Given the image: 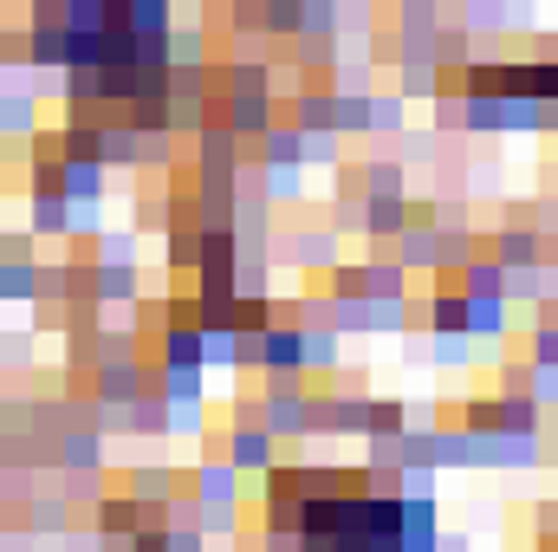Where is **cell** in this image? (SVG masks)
Here are the masks:
<instances>
[{
    "instance_id": "obj_4",
    "label": "cell",
    "mask_w": 558,
    "mask_h": 552,
    "mask_svg": "<svg viewBox=\"0 0 558 552\" xmlns=\"http://www.w3.org/2000/svg\"><path fill=\"white\" fill-rule=\"evenodd\" d=\"M397 261L403 267H441V235L435 228H403L397 235Z\"/></svg>"
},
{
    "instance_id": "obj_14",
    "label": "cell",
    "mask_w": 558,
    "mask_h": 552,
    "mask_svg": "<svg viewBox=\"0 0 558 552\" xmlns=\"http://www.w3.org/2000/svg\"><path fill=\"white\" fill-rule=\"evenodd\" d=\"M435 552H468V540H454V533H441V540H435Z\"/></svg>"
},
{
    "instance_id": "obj_3",
    "label": "cell",
    "mask_w": 558,
    "mask_h": 552,
    "mask_svg": "<svg viewBox=\"0 0 558 552\" xmlns=\"http://www.w3.org/2000/svg\"><path fill=\"white\" fill-rule=\"evenodd\" d=\"M461 26L474 39H494V33H513L507 26V0H461Z\"/></svg>"
},
{
    "instance_id": "obj_9",
    "label": "cell",
    "mask_w": 558,
    "mask_h": 552,
    "mask_svg": "<svg viewBox=\"0 0 558 552\" xmlns=\"http://www.w3.org/2000/svg\"><path fill=\"white\" fill-rule=\"evenodd\" d=\"M0 292H13V299H33V292H39V274H33L26 261H13V267L0 261Z\"/></svg>"
},
{
    "instance_id": "obj_15",
    "label": "cell",
    "mask_w": 558,
    "mask_h": 552,
    "mask_svg": "<svg viewBox=\"0 0 558 552\" xmlns=\"http://www.w3.org/2000/svg\"><path fill=\"white\" fill-rule=\"evenodd\" d=\"M553 292H558V267H553Z\"/></svg>"
},
{
    "instance_id": "obj_10",
    "label": "cell",
    "mask_w": 558,
    "mask_h": 552,
    "mask_svg": "<svg viewBox=\"0 0 558 552\" xmlns=\"http://www.w3.org/2000/svg\"><path fill=\"white\" fill-rule=\"evenodd\" d=\"M131 501H143V507H149V501H169V475H162V468H137Z\"/></svg>"
},
{
    "instance_id": "obj_13",
    "label": "cell",
    "mask_w": 558,
    "mask_h": 552,
    "mask_svg": "<svg viewBox=\"0 0 558 552\" xmlns=\"http://www.w3.org/2000/svg\"><path fill=\"white\" fill-rule=\"evenodd\" d=\"M526 52H533V59H558V33H533V26H526Z\"/></svg>"
},
{
    "instance_id": "obj_7",
    "label": "cell",
    "mask_w": 558,
    "mask_h": 552,
    "mask_svg": "<svg viewBox=\"0 0 558 552\" xmlns=\"http://www.w3.org/2000/svg\"><path fill=\"white\" fill-rule=\"evenodd\" d=\"M403 92H384V98H371V131H384V137H397L403 131Z\"/></svg>"
},
{
    "instance_id": "obj_11",
    "label": "cell",
    "mask_w": 558,
    "mask_h": 552,
    "mask_svg": "<svg viewBox=\"0 0 558 552\" xmlns=\"http://www.w3.org/2000/svg\"><path fill=\"white\" fill-rule=\"evenodd\" d=\"M533 397L546 410H558V364H533Z\"/></svg>"
},
{
    "instance_id": "obj_5",
    "label": "cell",
    "mask_w": 558,
    "mask_h": 552,
    "mask_svg": "<svg viewBox=\"0 0 558 552\" xmlns=\"http://www.w3.org/2000/svg\"><path fill=\"white\" fill-rule=\"evenodd\" d=\"M397 92L403 98H435V59H422V52L397 59Z\"/></svg>"
},
{
    "instance_id": "obj_12",
    "label": "cell",
    "mask_w": 558,
    "mask_h": 552,
    "mask_svg": "<svg viewBox=\"0 0 558 552\" xmlns=\"http://www.w3.org/2000/svg\"><path fill=\"white\" fill-rule=\"evenodd\" d=\"M533 533H558V494H546V501L533 507Z\"/></svg>"
},
{
    "instance_id": "obj_1",
    "label": "cell",
    "mask_w": 558,
    "mask_h": 552,
    "mask_svg": "<svg viewBox=\"0 0 558 552\" xmlns=\"http://www.w3.org/2000/svg\"><path fill=\"white\" fill-rule=\"evenodd\" d=\"M228 461H234L241 475H267L279 461L274 429H267V422H234V429H228Z\"/></svg>"
},
{
    "instance_id": "obj_8",
    "label": "cell",
    "mask_w": 558,
    "mask_h": 552,
    "mask_svg": "<svg viewBox=\"0 0 558 552\" xmlns=\"http://www.w3.org/2000/svg\"><path fill=\"white\" fill-rule=\"evenodd\" d=\"M364 195H410L403 189V163H364Z\"/></svg>"
},
{
    "instance_id": "obj_6",
    "label": "cell",
    "mask_w": 558,
    "mask_h": 552,
    "mask_svg": "<svg viewBox=\"0 0 558 552\" xmlns=\"http://www.w3.org/2000/svg\"><path fill=\"white\" fill-rule=\"evenodd\" d=\"M260 33L292 39V33H299V0H260Z\"/></svg>"
},
{
    "instance_id": "obj_2",
    "label": "cell",
    "mask_w": 558,
    "mask_h": 552,
    "mask_svg": "<svg viewBox=\"0 0 558 552\" xmlns=\"http://www.w3.org/2000/svg\"><path fill=\"white\" fill-rule=\"evenodd\" d=\"M513 305H507V292H468V338H481V345H494V338H507V319Z\"/></svg>"
}]
</instances>
